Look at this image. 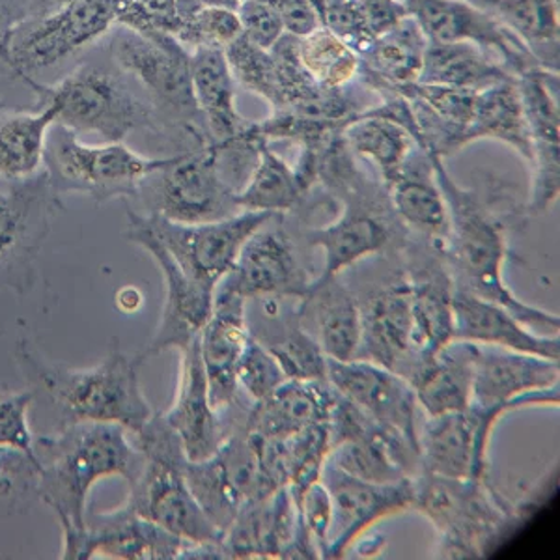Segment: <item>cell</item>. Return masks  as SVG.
Here are the masks:
<instances>
[{"mask_svg": "<svg viewBox=\"0 0 560 560\" xmlns=\"http://www.w3.org/2000/svg\"><path fill=\"white\" fill-rule=\"evenodd\" d=\"M168 158H144L124 142L89 147L71 129L52 124L45 144L44 171L52 191L84 195L97 205L115 198L135 197L150 174L173 163Z\"/></svg>", "mask_w": 560, "mask_h": 560, "instance_id": "ba28073f", "label": "cell"}, {"mask_svg": "<svg viewBox=\"0 0 560 560\" xmlns=\"http://www.w3.org/2000/svg\"><path fill=\"white\" fill-rule=\"evenodd\" d=\"M236 380L240 393H245L250 401H260L287 382V376L273 353L258 338L248 335L237 359Z\"/></svg>", "mask_w": 560, "mask_h": 560, "instance_id": "bcb514c9", "label": "cell"}, {"mask_svg": "<svg viewBox=\"0 0 560 560\" xmlns=\"http://www.w3.org/2000/svg\"><path fill=\"white\" fill-rule=\"evenodd\" d=\"M148 226L166 250L178 261L179 268L206 287L217 284L234 268L237 255L248 237L266 226L273 213L240 211L236 215L210 223H176L165 217L142 213Z\"/></svg>", "mask_w": 560, "mask_h": 560, "instance_id": "4fadbf2b", "label": "cell"}, {"mask_svg": "<svg viewBox=\"0 0 560 560\" xmlns=\"http://www.w3.org/2000/svg\"><path fill=\"white\" fill-rule=\"evenodd\" d=\"M182 353L179 382L173 406L163 417L178 433L189 462L210 458L223 445L234 422L211 406L210 387L198 337L178 350Z\"/></svg>", "mask_w": 560, "mask_h": 560, "instance_id": "cb8c5ba5", "label": "cell"}, {"mask_svg": "<svg viewBox=\"0 0 560 560\" xmlns=\"http://www.w3.org/2000/svg\"><path fill=\"white\" fill-rule=\"evenodd\" d=\"M342 139L355 158L369 160L376 166L387 189L395 184L409 153L417 147L408 129L383 116L370 115L366 110L346 124Z\"/></svg>", "mask_w": 560, "mask_h": 560, "instance_id": "d590c367", "label": "cell"}, {"mask_svg": "<svg viewBox=\"0 0 560 560\" xmlns=\"http://www.w3.org/2000/svg\"><path fill=\"white\" fill-rule=\"evenodd\" d=\"M187 546V541L121 504L110 512H89L75 560L179 559Z\"/></svg>", "mask_w": 560, "mask_h": 560, "instance_id": "d4e9b609", "label": "cell"}, {"mask_svg": "<svg viewBox=\"0 0 560 560\" xmlns=\"http://www.w3.org/2000/svg\"><path fill=\"white\" fill-rule=\"evenodd\" d=\"M409 287H411V353L413 366L430 361L443 346L454 340V284L446 268L440 243L415 245L409 250Z\"/></svg>", "mask_w": 560, "mask_h": 560, "instance_id": "ffe728a7", "label": "cell"}, {"mask_svg": "<svg viewBox=\"0 0 560 560\" xmlns=\"http://www.w3.org/2000/svg\"><path fill=\"white\" fill-rule=\"evenodd\" d=\"M57 108L45 107L34 113L0 120V176L8 182L28 179L44 171L45 144Z\"/></svg>", "mask_w": 560, "mask_h": 560, "instance_id": "74e56055", "label": "cell"}, {"mask_svg": "<svg viewBox=\"0 0 560 560\" xmlns=\"http://www.w3.org/2000/svg\"><path fill=\"white\" fill-rule=\"evenodd\" d=\"M108 57L150 94L153 121H166L198 147L210 142L192 96L191 52L174 34L118 25L108 42Z\"/></svg>", "mask_w": 560, "mask_h": 560, "instance_id": "52a82bcc", "label": "cell"}, {"mask_svg": "<svg viewBox=\"0 0 560 560\" xmlns=\"http://www.w3.org/2000/svg\"><path fill=\"white\" fill-rule=\"evenodd\" d=\"M139 471L129 480L126 506L187 544H223L224 533L200 509L187 482L184 445L163 413L135 433Z\"/></svg>", "mask_w": 560, "mask_h": 560, "instance_id": "5b68a950", "label": "cell"}, {"mask_svg": "<svg viewBox=\"0 0 560 560\" xmlns=\"http://www.w3.org/2000/svg\"><path fill=\"white\" fill-rule=\"evenodd\" d=\"M453 311L454 338L458 340L559 361V335L530 331L504 306L454 288Z\"/></svg>", "mask_w": 560, "mask_h": 560, "instance_id": "4316f807", "label": "cell"}, {"mask_svg": "<svg viewBox=\"0 0 560 560\" xmlns=\"http://www.w3.org/2000/svg\"><path fill=\"white\" fill-rule=\"evenodd\" d=\"M36 94V107L57 108V124L73 133L100 135L105 142H124L131 131L152 126L153 110L135 92L128 75L110 66L83 62L52 86L23 79Z\"/></svg>", "mask_w": 560, "mask_h": 560, "instance_id": "8992f818", "label": "cell"}, {"mask_svg": "<svg viewBox=\"0 0 560 560\" xmlns=\"http://www.w3.org/2000/svg\"><path fill=\"white\" fill-rule=\"evenodd\" d=\"M62 208L45 171L0 189V290H33L36 261Z\"/></svg>", "mask_w": 560, "mask_h": 560, "instance_id": "8fae6325", "label": "cell"}, {"mask_svg": "<svg viewBox=\"0 0 560 560\" xmlns=\"http://www.w3.org/2000/svg\"><path fill=\"white\" fill-rule=\"evenodd\" d=\"M224 57L236 84L264 97L271 105V110L279 107V77L271 51L248 42L242 34L224 47Z\"/></svg>", "mask_w": 560, "mask_h": 560, "instance_id": "ee69618b", "label": "cell"}, {"mask_svg": "<svg viewBox=\"0 0 560 560\" xmlns=\"http://www.w3.org/2000/svg\"><path fill=\"white\" fill-rule=\"evenodd\" d=\"M464 2H469L472 7L482 8V10H488V12H491L493 7H495V0H464Z\"/></svg>", "mask_w": 560, "mask_h": 560, "instance_id": "9f6ffc18", "label": "cell"}, {"mask_svg": "<svg viewBox=\"0 0 560 560\" xmlns=\"http://www.w3.org/2000/svg\"><path fill=\"white\" fill-rule=\"evenodd\" d=\"M273 7L280 13L287 34H292L295 38L306 36L324 25L318 10L308 0H275Z\"/></svg>", "mask_w": 560, "mask_h": 560, "instance_id": "816d5d0a", "label": "cell"}, {"mask_svg": "<svg viewBox=\"0 0 560 560\" xmlns=\"http://www.w3.org/2000/svg\"><path fill=\"white\" fill-rule=\"evenodd\" d=\"M187 482L192 495L205 510L219 530H226L232 525L243 503L236 490L230 485L221 459L217 454L200 462L187 464Z\"/></svg>", "mask_w": 560, "mask_h": 560, "instance_id": "7bdbcfd3", "label": "cell"}, {"mask_svg": "<svg viewBox=\"0 0 560 560\" xmlns=\"http://www.w3.org/2000/svg\"><path fill=\"white\" fill-rule=\"evenodd\" d=\"M300 324L313 335L327 359L353 361L361 340V308L340 280L308 290L295 308Z\"/></svg>", "mask_w": 560, "mask_h": 560, "instance_id": "f1b7e54d", "label": "cell"}, {"mask_svg": "<svg viewBox=\"0 0 560 560\" xmlns=\"http://www.w3.org/2000/svg\"><path fill=\"white\" fill-rule=\"evenodd\" d=\"M433 174L448 211V234L440 243L454 288L504 306L530 331L559 335V316L528 305L504 280L509 258L506 224L475 189H465L448 174L443 158L433 155Z\"/></svg>", "mask_w": 560, "mask_h": 560, "instance_id": "7a4b0ae2", "label": "cell"}, {"mask_svg": "<svg viewBox=\"0 0 560 560\" xmlns=\"http://www.w3.org/2000/svg\"><path fill=\"white\" fill-rule=\"evenodd\" d=\"M433 155L417 144L387 191L401 224L419 236L443 243L448 234V211L433 174Z\"/></svg>", "mask_w": 560, "mask_h": 560, "instance_id": "4dcf8cb0", "label": "cell"}, {"mask_svg": "<svg viewBox=\"0 0 560 560\" xmlns=\"http://www.w3.org/2000/svg\"><path fill=\"white\" fill-rule=\"evenodd\" d=\"M226 559H319L288 486L243 504L224 530Z\"/></svg>", "mask_w": 560, "mask_h": 560, "instance_id": "9a60e30c", "label": "cell"}, {"mask_svg": "<svg viewBox=\"0 0 560 560\" xmlns=\"http://www.w3.org/2000/svg\"><path fill=\"white\" fill-rule=\"evenodd\" d=\"M280 440L287 464L288 490L295 503H300L305 491L322 478L325 462L331 453L329 428L327 422H322Z\"/></svg>", "mask_w": 560, "mask_h": 560, "instance_id": "b9f144b4", "label": "cell"}, {"mask_svg": "<svg viewBox=\"0 0 560 560\" xmlns=\"http://www.w3.org/2000/svg\"><path fill=\"white\" fill-rule=\"evenodd\" d=\"M361 308V340L355 359L380 364L408 377L411 353V287L406 271L377 288Z\"/></svg>", "mask_w": 560, "mask_h": 560, "instance_id": "603a6c76", "label": "cell"}, {"mask_svg": "<svg viewBox=\"0 0 560 560\" xmlns=\"http://www.w3.org/2000/svg\"><path fill=\"white\" fill-rule=\"evenodd\" d=\"M298 506H300L301 517H303L306 528L311 530V535L316 541L319 559H327L329 535H331L332 527V501L324 482L322 480L314 482L305 491V495L301 497Z\"/></svg>", "mask_w": 560, "mask_h": 560, "instance_id": "f907efd6", "label": "cell"}, {"mask_svg": "<svg viewBox=\"0 0 560 560\" xmlns=\"http://www.w3.org/2000/svg\"><path fill=\"white\" fill-rule=\"evenodd\" d=\"M516 81L477 45L428 42L417 83L443 84L454 89L480 90Z\"/></svg>", "mask_w": 560, "mask_h": 560, "instance_id": "836d02e7", "label": "cell"}, {"mask_svg": "<svg viewBox=\"0 0 560 560\" xmlns=\"http://www.w3.org/2000/svg\"><path fill=\"white\" fill-rule=\"evenodd\" d=\"M428 42L471 44L503 66L510 75L540 68L527 47L493 13L464 0H401Z\"/></svg>", "mask_w": 560, "mask_h": 560, "instance_id": "2e32d148", "label": "cell"}, {"mask_svg": "<svg viewBox=\"0 0 560 560\" xmlns=\"http://www.w3.org/2000/svg\"><path fill=\"white\" fill-rule=\"evenodd\" d=\"M116 303H118V308H121L124 313H135V311H139L140 303H142V295H140L137 288H124V290L116 295Z\"/></svg>", "mask_w": 560, "mask_h": 560, "instance_id": "11a10c76", "label": "cell"}, {"mask_svg": "<svg viewBox=\"0 0 560 560\" xmlns=\"http://www.w3.org/2000/svg\"><path fill=\"white\" fill-rule=\"evenodd\" d=\"M118 424L75 422L34 440L38 458V499L57 514L62 527V553L75 560L89 516V495L103 478L133 480L139 471V448Z\"/></svg>", "mask_w": 560, "mask_h": 560, "instance_id": "6da1fadb", "label": "cell"}, {"mask_svg": "<svg viewBox=\"0 0 560 560\" xmlns=\"http://www.w3.org/2000/svg\"><path fill=\"white\" fill-rule=\"evenodd\" d=\"M335 388L327 382L287 380L260 401H253L245 430L261 438H288L327 422Z\"/></svg>", "mask_w": 560, "mask_h": 560, "instance_id": "f546056e", "label": "cell"}, {"mask_svg": "<svg viewBox=\"0 0 560 560\" xmlns=\"http://www.w3.org/2000/svg\"><path fill=\"white\" fill-rule=\"evenodd\" d=\"M491 13L527 47L540 68L559 73L557 0H495Z\"/></svg>", "mask_w": 560, "mask_h": 560, "instance_id": "8d00e7d4", "label": "cell"}, {"mask_svg": "<svg viewBox=\"0 0 560 560\" xmlns=\"http://www.w3.org/2000/svg\"><path fill=\"white\" fill-rule=\"evenodd\" d=\"M322 23L357 52H363L374 39L361 0H325Z\"/></svg>", "mask_w": 560, "mask_h": 560, "instance_id": "c3c4849f", "label": "cell"}, {"mask_svg": "<svg viewBox=\"0 0 560 560\" xmlns=\"http://www.w3.org/2000/svg\"><path fill=\"white\" fill-rule=\"evenodd\" d=\"M273 353L287 380L325 382L327 355L293 313L271 338H258Z\"/></svg>", "mask_w": 560, "mask_h": 560, "instance_id": "60d3db41", "label": "cell"}, {"mask_svg": "<svg viewBox=\"0 0 560 560\" xmlns=\"http://www.w3.org/2000/svg\"><path fill=\"white\" fill-rule=\"evenodd\" d=\"M438 530L441 559H485L525 522L527 509L510 503L486 478H413V504Z\"/></svg>", "mask_w": 560, "mask_h": 560, "instance_id": "277c9868", "label": "cell"}, {"mask_svg": "<svg viewBox=\"0 0 560 560\" xmlns=\"http://www.w3.org/2000/svg\"><path fill=\"white\" fill-rule=\"evenodd\" d=\"M305 197L295 168L275 153L269 142H264L258 148L253 171L242 189H237L236 202L240 211H266L280 215L295 210Z\"/></svg>", "mask_w": 560, "mask_h": 560, "instance_id": "f35d334b", "label": "cell"}, {"mask_svg": "<svg viewBox=\"0 0 560 560\" xmlns=\"http://www.w3.org/2000/svg\"><path fill=\"white\" fill-rule=\"evenodd\" d=\"M124 0H73L60 12L15 28L4 65L20 79L71 57L107 34L120 20Z\"/></svg>", "mask_w": 560, "mask_h": 560, "instance_id": "7c38bea8", "label": "cell"}, {"mask_svg": "<svg viewBox=\"0 0 560 560\" xmlns=\"http://www.w3.org/2000/svg\"><path fill=\"white\" fill-rule=\"evenodd\" d=\"M493 139L512 148L528 165L530 139L516 81L477 92L471 124L465 133L467 147L475 140Z\"/></svg>", "mask_w": 560, "mask_h": 560, "instance_id": "e575fe53", "label": "cell"}, {"mask_svg": "<svg viewBox=\"0 0 560 560\" xmlns=\"http://www.w3.org/2000/svg\"><path fill=\"white\" fill-rule=\"evenodd\" d=\"M28 0H0V60L7 62L8 47L18 26L31 20Z\"/></svg>", "mask_w": 560, "mask_h": 560, "instance_id": "f5cc1de1", "label": "cell"}, {"mask_svg": "<svg viewBox=\"0 0 560 560\" xmlns=\"http://www.w3.org/2000/svg\"><path fill=\"white\" fill-rule=\"evenodd\" d=\"M504 411L469 406L428 417L419 430L420 472L443 478L488 477V446Z\"/></svg>", "mask_w": 560, "mask_h": 560, "instance_id": "ac0fdd59", "label": "cell"}, {"mask_svg": "<svg viewBox=\"0 0 560 560\" xmlns=\"http://www.w3.org/2000/svg\"><path fill=\"white\" fill-rule=\"evenodd\" d=\"M36 398V390L4 393L0 395V446L18 448L21 453H34V433L28 411Z\"/></svg>", "mask_w": 560, "mask_h": 560, "instance_id": "7dc6e473", "label": "cell"}, {"mask_svg": "<svg viewBox=\"0 0 560 560\" xmlns=\"http://www.w3.org/2000/svg\"><path fill=\"white\" fill-rule=\"evenodd\" d=\"M128 242L139 245L152 258L165 284V301L161 311L160 324L147 350L140 357L147 361L161 351L182 350L192 342L205 329L210 319L215 288L206 287L202 282L191 279L179 268L178 261L166 250L165 245L153 234L142 213L131 210L128 206V229L124 232Z\"/></svg>", "mask_w": 560, "mask_h": 560, "instance_id": "5bb4252c", "label": "cell"}, {"mask_svg": "<svg viewBox=\"0 0 560 560\" xmlns=\"http://www.w3.org/2000/svg\"><path fill=\"white\" fill-rule=\"evenodd\" d=\"M469 406L504 413L530 406H559V361L477 345Z\"/></svg>", "mask_w": 560, "mask_h": 560, "instance_id": "e0dca14e", "label": "cell"}, {"mask_svg": "<svg viewBox=\"0 0 560 560\" xmlns=\"http://www.w3.org/2000/svg\"><path fill=\"white\" fill-rule=\"evenodd\" d=\"M308 2H311V4H313V7L318 10L319 18H322V8H324L325 0H308Z\"/></svg>", "mask_w": 560, "mask_h": 560, "instance_id": "6f0895ef", "label": "cell"}, {"mask_svg": "<svg viewBox=\"0 0 560 560\" xmlns=\"http://www.w3.org/2000/svg\"><path fill=\"white\" fill-rule=\"evenodd\" d=\"M477 345L454 338L409 376L427 417L464 411L471 404Z\"/></svg>", "mask_w": 560, "mask_h": 560, "instance_id": "1f68e13d", "label": "cell"}, {"mask_svg": "<svg viewBox=\"0 0 560 560\" xmlns=\"http://www.w3.org/2000/svg\"><path fill=\"white\" fill-rule=\"evenodd\" d=\"M28 2H31V13H33L31 20H39V18H47V15L60 12L73 0H28Z\"/></svg>", "mask_w": 560, "mask_h": 560, "instance_id": "db71d44e", "label": "cell"}, {"mask_svg": "<svg viewBox=\"0 0 560 560\" xmlns=\"http://www.w3.org/2000/svg\"><path fill=\"white\" fill-rule=\"evenodd\" d=\"M8 108H10V105H8V103L4 102V100H0V116L4 115Z\"/></svg>", "mask_w": 560, "mask_h": 560, "instance_id": "680465c9", "label": "cell"}, {"mask_svg": "<svg viewBox=\"0 0 560 560\" xmlns=\"http://www.w3.org/2000/svg\"><path fill=\"white\" fill-rule=\"evenodd\" d=\"M327 382L374 422L419 445V401L406 377L361 359H327Z\"/></svg>", "mask_w": 560, "mask_h": 560, "instance_id": "44dd1931", "label": "cell"}, {"mask_svg": "<svg viewBox=\"0 0 560 560\" xmlns=\"http://www.w3.org/2000/svg\"><path fill=\"white\" fill-rule=\"evenodd\" d=\"M268 2H271V4H273L275 0H268Z\"/></svg>", "mask_w": 560, "mask_h": 560, "instance_id": "91938a15", "label": "cell"}, {"mask_svg": "<svg viewBox=\"0 0 560 560\" xmlns=\"http://www.w3.org/2000/svg\"><path fill=\"white\" fill-rule=\"evenodd\" d=\"M237 191L224 178L217 148L208 142L176 153L173 163L150 174L135 197L148 213L176 223H210L240 213Z\"/></svg>", "mask_w": 560, "mask_h": 560, "instance_id": "9c48e42d", "label": "cell"}, {"mask_svg": "<svg viewBox=\"0 0 560 560\" xmlns=\"http://www.w3.org/2000/svg\"><path fill=\"white\" fill-rule=\"evenodd\" d=\"M18 363L33 387L42 388L57 409L58 427L75 422L118 424L137 433L152 419V408L140 388L144 359L113 346L100 363L70 369L42 355L28 340L18 346Z\"/></svg>", "mask_w": 560, "mask_h": 560, "instance_id": "3957f363", "label": "cell"}, {"mask_svg": "<svg viewBox=\"0 0 560 560\" xmlns=\"http://www.w3.org/2000/svg\"><path fill=\"white\" fill-rule=\"evenodd\" d=\"M298 57L306 75L322 90L346 89L361 71L359 52L324 25L298 38Z\"/></svg>", "mask_w": 560, "mask_h": 560, "instance_id": "ab89813d", "label": "cell"}, {"mask_svg": "<svg viewBox=\"0 0 560 560\" xmlns=\"http://www.w3.org/2000/svg\"><path fill=\"white\" fill-rule=\"evenodd\" d=\"M242 34L261 49H271L287 31L277 8L268 0H240L236 8Z\"/></svg>", "mask_w": 560, "mask_h": 560, "instance_id": "681fc988", "label": "cell"}, {"mask_svg": "<svg viewBox=\"0 0 560 560\" xmlns=\"http://www.w3.org/2000/svg\"><path fill=\"white\" fill-rule=\"evenodd\" d=\"M337 198L342 202V213L337 221L308 230L306 234V242L324 253L322 271L311 280L308 290L337 279L364 258L382 253L393 240L395 223H400L390 205L387 187L364 174L345 191L338 192Z\"/></svg>", "mask_w": 560, "mask_h": 560, "instance_id": "30bf717a", "label": "cell"}, {"mask_svg": "<svg viewBox=\"0 0 560 560\" xmlns=\"http://www.w3.org/2000/svg\"><path fill=\"white\" fill-rule=\"evenodd\" d=\"M332 501V527L327 559H342L355 541L383 517L411 510L413 478L398 482H370L351 477L325 462L322 478Z\"/></svg>", "mask_w": 560, "mask_h": 560, "instance_id": "d6986e66", "label": "cell"}, {"mask_svg": "<svg viewBox=\"0 0 560 560\" xmlns=\"http://www.w3.org/2000/svg\"><path fill=\"white\" fill-rule=\"evenodd\" d=\"M247 301L226 288L217 287L213 293L210 319L198 335L200 353L205 361L211 406L224 413L236 406L240 398L236 366L247 342L248 325L245 314Z\"/></svg>", "mask_w": 560, "mask_h": 560, "instance_id": "484cf974", "label": "cell"}, {"mask_svg": "<svg viewBox=\"0 0 560 560\" xmlns=\"http://www.w3.org/2000/svg\"><path fill=\"white\" fill-rule=\"evenodd\" d=\"M217 287L226 288L245 301L258 298L301 301L308 293L311 280L290 237L282 230L261 226L245 242L234 268Z\"/></svg>", "mask_w": 560, "mask_h": 560, "instance_id": "7402d4cb", "label": "cell"}, {"mask_svg": "<svg viewBox=\"0 0 560 560\" xmlns=\"http://www.w3.org/2000/svg\"><path fill=\"white\" fill-rule=\"evenodd\" d=\"M427 45V36L408 13L359 52L361 71L357 81L369 90L417 83Z\"/></svg>", "mask_w": 560, "mask_h": 560, "instance_id": "d6a6232c", "label": "cell"}, {"mask_svg": "<svg viewBox=\"0 0 560 560\" xmlns=\"http://www.w3.org/2000/svg\"><path fill=\"white\" fill-rule=\"evenodd\" d=\"M327 462L351 477L380 485L420 475L419 445L377 422L353 440L332 446Z\"/></svg>", "mask_w": 560, "mask_h": 560, "instance_id": "83f0119b", "label": "cell"}, {"mask_svg": "<svg viewBox=\"0 0 560 560\" xmlns=\"http://www.w3.org/2000/svg\"><path fill=\"white\" fill-rule=\"evenodd\" d=\"M38 475L36 456L0 446V517L12 516L38 499Z\"/></svg>", "mask_w": 560, "mask_h": 560, "instance_id": "f6af8a7d", "label": "cell"}]
</instances>
